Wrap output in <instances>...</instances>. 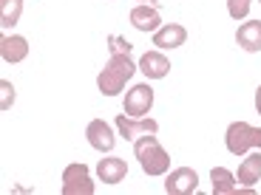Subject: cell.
Instances as JSON below:
<instances>
[{"label":"cell","instance_id":"cell-2","mask_svg":"<svg viewBox=\"0 0 261 195\" xmlns=\"http://www.w3.org/2000/svg\"><path fill=\"white\" fill-rule=\"evenodd\" d=\"M134 153L139 158V167L148 173V176H165L170 170V156L165 153V147L159 144V139L153 133H145L134 142Z\"/></svg>","mask_w":261,"mask_h":195},{"label":"cell","instance_id":"cell-16","mask_svg":"<svg viewBox=\"0 0 261 195\" xmlns=\"http://www.w3.org/2000/svg\"><path fill=\"white\" fill-rule=\"evenodd\" d=\"M210 181H213V195H233L236 189V176L227 167H213L210 170Z\"/></svg>","mask_w":261,"mask_h":195},{"label":"cell","instance_id":"cell-10","mask_svg":"<svg viewBox=\"0 0 261 195\" xmlns=\"http://www.w3.org/2000/svg\"><path fill=\"white\" fill-rule=\"evenodd\" d=\"M139 71L148 79H165L170 71V62H168V57L159 54V51H145L142 59H139Z\"/></svg>","mask_w":261,"mask_h":195},{"label":"cell","instance_id":"cell-15","mask_svg":"<svg viewBox=\"0 0 261 195\" xmlns=\"http://www.w3.org/2000/svg\"><path fill=\"white\" fill-rule=\"evenodd\" d=\"M239 181L244 187H255V181H261V153H250L239 164Z\"/></svg>","mask_w":261,"mask_h":195},{"label":"cell","instance_id":"cell-9","mask_svg":"<svg viewBox=\"0 0 261 195\" xmlns=\"http://www.w3.org/2000/svg\"><path fill=\"white\" fill-rule=\"evenodd\" d=\"M130 26L137 28V31H159L162 28V17H159L156 6H145V3H139L134 12H130Z\"/></svg>","mask_w":261,"mask_h":195},{"label":"cell","instance_id":"cell-22","mask_svg":"<svg viewBox=\"0 0 261 195\" xmlns=\"http://www.w3.org/2000/svg\"><path fill=\"white\" fill-rule=\"evenodd\" d=\"M139 3H145V6H156L159 0H139Z\"/></svg>","mask_w":261,"mask_h":195},{"label":"cell","instance_id":"cell-18","mask_svg":"<svg viewBox=\"0 0 261 195\" xmlns=\"http://www.w3.org/2000/svg\"><path fill=\"white\" fill-rule=\"evenodd\" d=\"M227 12H230V17H233V20L247 17V12H250V0H227Z\"/></svg>","mask_w":261,"mask_h":195},{"label":"cell","instance_id":"cell-3","mask_svg":"<svg viewBox=\"0 0 261 195\" xmlns=\"http://www.w3.org/2000/svg\"><path fill=\"white\" fill-rule=\"evenodd\" d=\"M224 142L233 156H247L253 147H261V127H253L247 122H233L227 127Z\"/></svg>","mask_w":261,"mask_h":195},{"label":"cell","instance_id":"cell-13","mask_svg":"<svg viewBox=\"0 0 261 195\" xmlns=\"http://www.w3.org/2000/svg\"><path fill=\"white\" fill-rule=\"evenodd\" d=\"M97 176H99V181H105V184H119V181H125V176H128V164L122 161V158H99V164H97Z\"/></svg>","mask_w":261,"mask_h":195},{"label":"cell","instance_id":"cell-21","mask_svg":"<svg viewBox=\"0 0 261 195\" xmlns=\"http://www.w3.org/2000/svg\"><path fill=\"white\" fill-rule=\"evenodd\" d=\"M255 111L261 113V85H258V91H255Z\"/></svg>","mask_w":261,"mask_h":195},{"label":"cell","instance_id":"cell-5","mask_svg":"<svg viewBox=\"0 0 261 195\" xmlns=\"http://www.w3.org/2000/svg\"><path fill=\"white\" fill-rule=\"evenodd\" d=\"M150 108H153V88H150L148 82L134 85V88L125 93V108H122V111L128 113V116L142 119V116H148V113H150Z\"/></svg>","mask_w":261,"mask_h":195},{"label":"cell","instance_id":"cell-14","mask_svg":"<svg viewBox=\"0 0 261 195\" xmlns=\"http://www.w3.org/2000/svg\"><path fill=\"white\" fill-rule=\"evenodd\" d=\"M236 43H239L244 51H250V54L261 51V20H250V23H244V26L236 31Z\"/></svg>","mask_w":261,"mask_h":195},{"label":"cell","instance_id":"cell-6","mask_svg":"<svg viewBox=\"0 0 261 195\" xmlns=\"http://www.w3.org/2000/svg\"><path fill=\"white\" fill-rule=\"evenodd\" d=\"M117 130H119V136H125L128 142H137L139 136H145V133H156L159 124L153 122V119H137V116H128V113H119L117 116Z\"/></svg>","mask_w":261,"mask_h":195},{"label":"cell","instance_id":"cell-20","mask_svg":"<svg viewBox=\"0 0 261 195\" xmlns=\"http://www.w3.org/2000/svg\"><path fill=\"white\" fill-rule=\"evenodd\" d=\"M111 43H114V46H111V54H130V48H134L128 40H122V37H111Z\"/></svg>","mask_w":261,"mask_h":195},{"label":"cell","instance_id":"cell-7","mask_svg":"<svg viewBox=\"0 0 261 195\" xmlns=\"http://www.w3.org/2000/svg\"><path fill=\"white\" fill-rule=\"evenodd\" d=\"M196 189H199V176L190 167H176L165 181V192L168 195H190Z\"/></svg>","mask_w":261,"mask_h":195},{"label":"cell","instance_id":"cell-1","mask_svg":"<svg viewBox=\"0 0 261 195\" xmlns=\"http://www.w3.org/2000/svg\"><path fill=\"white\" fill-rule=\"evenodd\" d=\"M134 71H137V65L130 62L128 54H111V59L105 62V68L97 77V88L105 96H117L125 88V82L134 77Z\"/></svg>","mask_w":261,"mask_h":195},{"label":"cell","instance_id":"cell-4","mask_svg":"<svg viewBox=\"0 0 261 195\" xmlns=\"http://www.w3.org/2000/svg\"><path fill=\"white\" fill-rule=\"evenodd\" d=\"M63 195H94V181L85 164H68L63 173Z\"/></svg>","mask_w":261,"mask_h":195},{"label":"cell","instance_id":"cell-17","mask_svg":"<svg viewBox=\"0 0 261 195\" xmlns=\"http://www.w3.org/2000/svg\"><path fill=\"white\" fill-rule=\"evenodd\" d=\"M23 14V0H0V26L12 28Z\"/></svg>","mask_w":261,"mask_h":195},{"label":"cell","instance_id":"cell-19","mask_svg":"<svg viewBox=\"0 0 261 195\" xmlns=\"http://www.w3.org/2000/svg\"><path fill=\"white\" fill-rule=\"evenodd\" d=\"M0 91H3L0 111H9V108H12V102H14V88H12V82H9V79H3V82H0Z\"/></svg>","mask_w":261,"mask_h":195},{"label":"cell","instance_id":"cell-8","mask_svg":"<svg viewBox=\"0 0 261 195\" xmlns=\"http://www.w3.org/2000/svg\"><path fill=\"white\" fill-rule=\"evenodd\" d=\"M85 136H88V144H91L94 150H99V153H111L114 144H117V136H114L111 124L105 122V119H94V122H88Z\"/></svg>","mask_w":261,"mask_h":195},{"label":"cell","instance_id":"cell-12","mask_svg":"<svg viewBox=\"0 0 261 195\" xmlns=\"http://www.w3.org/2000/svg\"><path fill=\"white\" fill-rule=\"evenodd\" d=\"M185 40H188V31L179 23H168L159 31H153V46H159V48H179V46H185Z\"/></svg>","mask_w":261,"mask_h":195},{"label":"cell","instance_id":"cell-11","mask_svg":"<svg viewBox=\"0 0 261 195\" xmlns=\"http://www.w3.org/2000/svg\"><path fill=\"white\" fill-rule=\"evenodd\" d=\"M0 57L3 62H23L29 57V43L26 37H20V34H12V37H3L0 40Z\"/></svg>","mask_w":261,"mask_h":195}]
</instances>
